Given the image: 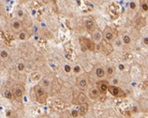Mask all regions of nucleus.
<instances>
[{
    "instance_id": "1",
    "label": "nucleus",
    "mask_w": 148,
    "mask_h": 118,
    "mask_svg": "<svg viewBox=\"0 0 148 118\" xmlns=\"http://www.w3.org/2000/svg\"><path fill=\"white\" fill-rule=\"evenodd\" d=\"M34 93L36 96V99L40 104H45L48 99V94L41 85H36L34 87Z\"/></svg>"
},
{
    "instance_id": "2",
    "label": "nucleus",
    "mask_w": 148,
    "mask_h": 118,
    "mask_svg": "<svg viewBox=\"0 0 148 118\" xmlns=\"http://www.w3.org/2000/svg\"><path fill=\"white\" fill-rule=\"evenodd\" d=\"M11 92H12V96H13V99H15L18 102H22L23 97H24L25 89L24 87V85L17 84H14L11 88Z\"/></svg>"
},
{
    "instance_id": "3",
    "label": "nucleus",
    "mask_w": 148,
    "mask_h": 118,
    "mask_svg": "<svg viewBox=\"0 0 148 118\" xmlns=\"http://www.w3.org/2000/svg\"><path fill=\"white\" fill-rule=\"evenodd\" d=\"M79 41H80V45L82 47V49H83V51H91V52H94L96 50V44L91 39L84 38V37H81Z\"/></svg>"
},
{
    "instance_id": "4",
    "label": "nucleus",
    "mask_w": 148,
    "mask_h": 118,
    "mask_svg": "<svg viewBox=\"0 0 148 118\" xmlns=\"http://www.w3.org/2000/svg\"><path fill=\"white\" fill-rule=\"evenodd\" d=\"M10 29L13 31L15 34H19L21 33L23 30H24V23L21 21L20 19H12L10 23Z\"/></svg>"
},
{
    "instance_id": "5",
    "label": "nucleus",
    "mask_w": 148,
    "mask_h": 118,
    "mask_svg": "<svg viewBox=\"0 0 148 118\" xmlns=\"http://www.w3.org/2000/svg\"><path fill=\"white\" fill-rule=\"evenodd\" d=\"M108 91L111 93V95H112L115 97H126V93H125L120 87H118V86L109 85Z\"/></svg>"
},
{
    "instance_id": "6",
    "label": "nucleus",
    "mask_w": 148,
    "mask_h": 118,
    "mask_svg": "<svg viewBox=\"0 0 148 118\" xmlns=\"http://www.w3.org/2000/svg\"><path fill=\"white\" fill-rule=\"evenodd\" d=\"M102 37H104V40L109 43H111L114 39V34L110 26L105 27V29L102 32Z\"/></svg>"
},
{
    "instance_id": "7",
    "label": "nucleus",
    "mask_w": 148,
    "mask_h": 118,
    "mask_svg": "<svg viewBox=\"0 0 148 118\" xmlns=\"http://www.w3.org/2000/svg\"><path fill=\"white\" fill-rule=\"evenodd\" d=\"M85 28L90 33H94L97 30V23L93 19H87L84 23Z\"/></svg>"
},
{
    "instance_id": "8",
    "label": "nucleus",
    "mask_w": 148,
    "mask_h": 118,
    "mask_svg": "<svg viewBox=\"0 0 148 118\" xmlns=\"http://www.w3.org/2000/svg\"><path fill=\"white\" fill-rule=\"evenodd\" d=\"M100 46H101V50H102L106 54H110L112 53V51H114V47L112 46L111 43L105 41L103 39L100 42Z\"/></svg>"
},
{
    "instance_id": "9",
    "label": "nucleus",
    "mask_w": 148,
    "mask_h": 118,
    "mask_svg": "<svg viewBox=\"0 0 148 118\" xmlns=\"http://www.w3.org/2000/svg\"><path fill=\"white\" fill-rule=\"evenodd\" d=\"M109 82L108 81H99L97 82V89L99 90V93H106L107 90H108V87H109Z\"/></svg>"
},
{
    "instance_id": "10",
    "label": "nucleus",
    "mask_w": 148,
    "mask_h": 118,
    "mask_svg": "<svg viewBox=\"0 0 148 118\" xmlns=\"http://www.w3.org/2000/svg\"><path fill=\"white\" fill-rule=\"evenodd\" d=\"M1 94L4 97L8 98V99H13L12 92H11V88L7 87V86H3V88L1 89Z\"/></svg>"
},
{
    "instance_id": "11",
    "label": "nucleus",
    "mask_w": 148,
    "mask_h": 118,
    "mask_svg": "<svg viewBox=\"0 0 148 118\" xmlns=\"http://www.w3.org/2000/svg\"><path fill=\"white\" fill-rule=\"evenodd\" d=\"M92 38H93V42L94 43H100L102 40V32L96 30L94 33H92Z\"/></svg>"
},
{
    "instance_id": "12",
    "label": "nucleus",
    "mask_w": 148,
    "mask_h": 118,
    "mask_svg": "<svg viewBox=\"0 0 148 118\" xmlns=\"http://www.w3.org/2000/svg\"><path fill=\"white\" fill-rule=\"evenodd\" d=\"M88 95H89V97H90V98H92L93 100H96L100 97V93L97 88H91V89H89Z\"/></svg>"
},
{
    "instance_id": "13",
    "label": "nucleus",
    "mask_w": 148,
    "mask_h": 118,
    "mask_svg": "<svg viewBox=\"0 0 148 118\" xmlns=\"http://www.w3.org/2000/svg\"><path fill=\"white\" fill-rule=\"evenodd\" d=\"M9 58H10L9 51L5 48L0 49V59H2V60H7V59H9Z\"/></svg>"
},
{
    "instance_id": "14",
    "label": "nucleus",
    "mask_w": 148,
    "mask_h": 118,
    "mask_svg": "<svg viewBox=\"0 0 148 118\" xmlns=\"http://www.w3.org/2000/svg\"><path fill=\"white\" fill-rule=\"evenodd\" d=\"M80 113V116H84L85 115V113H87L88 111V104L87 103H84V104H81L80 105V109L78 110Z\"/></svg>"
},
{
    "instance_id": "15",
    "label": "nucleus",
    "mask_w": 148,
    "mask_h": 118,
    "mask_svg": "<svg viewBox=\"0 0 148 118\" xmlns=\"http://www.w3.org/2000/svg\"><path fill=\"white\" fill-rule=\"evenodd\" d=\"M87 102H88L87 97L84 93H81L80 95L78 96V102L77 103H79L81 105V104H84V103H87Z\"/></svg>"
},
{
    "instance_id": "16",
    "label": "nucleus",
    "mask_w": 148,
    "mask_h": 118,
    "mask_svg": "<svg viewBox=\"0 0 148 118\" xmlns=\"http://www.w3.org/2000/svg\"><path fill=\"white\" fill-rule=\"evenodd\" d=\"M6 115H7L8 118H20V117L18 116L17 113H15L14 111H12V110H8L7 113H6Z\"/></svg>"
},
{
    "instance_id": "17",
    "label": "nucleus",
    "mask_w": 148,
    "mask_h": 118,
    "mask_svg": "<svg viewBox=\"0 0 148 118\" xmlns=\"http://www.w3.org/2000/svg\"><path fill=\"white\" fill-rule=\"evenodd\" d=\"M96 74L99 78H102L105 75V70L102 68H98L96 69Z\"/></svg>"
},
{
    "instance_id": "18",
    "label": "nucleus",
    "mask_w": 148,
    "mask_h": 118,
    "mask_svg": "<svg viewBox=\"0 0 148 118\" xmlns=\"http://www.w3.org/2000/svg\"><path fill=\"white\" fill-rule=\"evenodd\" d=\"M28 38H29L28 33L25 32V31H22L21 33H19V38L22 39V40H25V39H27Z\"/></svg>"
},
{
    "instance_id": "19",
    "label": "nucleus",
    "mask_w": 148,
    "mask_h": 118,
    "mask_svg": "<svg viewBox=\"0 0 148 118\" xmlns=\"http://www.w3.org/2000/svg\"><path fill=\"white\" fill-rule=\"evenodd\" d=\"M87 84H88V82H87L86 79H82V80L79 82V85L82 88H85L87 86Z\"/></svg>"
},
{
    "instance_id": "20",
    "label": "nucleus",
    "mask_w": 148,
    "mask_h": 118,
    "mask_svg": "<svg viewBox=\"0 0 148 118\" xmlns=\"http://www.w3.org/2000/svg\"><path fill=\"white\" fill-rule=\"evenodd\" d=\"M32 79H33V81H38L40 79V74L38 72H35L32 75Z\"/></svg>"
},
{
    "instance_id": "21",
    "label": "nucleus",
    "mask_w": 148,
    "mask_h": 118,
    "mask_svg": "<svg viewBox=\"0 0 148 118\" xmlns=\"http://www.w3.org/2000/svg\"><path fill=\"white\" fill-rule=\"evenodd\" d=\"M114 68H112V67H109V68L107 69V73H108L109 76L112 75V74H114Z\"/></svg>"
},
{
    "instance_id": "22",
    "label": "nucleus",
    "mask_w": 148,
    "mask_h": 118,
    "mask_svg": "<svg viewBox=\"0 0 148 118\" xmlns=\"http://www.w3.org/2000/svg\"><path fill=\"white\" fill-rule=\"evenodd\" d=\"M123 41L125 42V43H130V38L127 36V35H125V36L123 37Z\"/></svg>"
},
{
    "instance_id": "23",
    "label": "nucleus",
    "mask_w": 148,
    "mask_h": 118,
    "mask_svg": "<svg viewBox=\"0 0 148 118\" xmlns=\"http://www.w3.org/2000/svg\"><path fill=\"white\" fill-rule=\"evenodd\" d=\"M16 14H17V19H20V18H23L24 17V11L23 10H17V12H16Z\"/></svg>"
},
{
    "instance_id": "24",
    "label": "nucleus",
    "mask_w": 148,
    "mask_h": 118,
    "mask_svg": "<svg viewBox=\"0 0 148 118\" xmlns=\"http://www.w3.org/2000/svg\"><path fill=\"white\" fill-rule=\"evenodd\" d=\"M71 115L73 117H79L80 116V113H79V111H78V110H73Z\"/></svg>"
},
{
    "instance_id": "25",
    "label": "nucleus",
    "mask_w": 148,
    "mask_h": 118,
    "mask_svg": "<svg viewBox=\"0 0 148 118\" xmlns=\"http://www.w3.org/2000/svg\"><path fill=\"white\" fill-rule=\"evenodd\" d=\"M143 3V5H142V7H143V10H145V11H147V2H145V1H143L142 2Z\"/></svg>"
},
{
    "instance_id": "26",
    "label": "nucleus",
    "mask_w": 148,
    "mask_h": 118,
    "mask_svg": "<svg viewBox=\"0 0 148 118\" xmlns=\"http://www.w3.org/2000/svg\"><path fill=\"white\" fill-rule=\"evenodd\" d=\"M24 69H25V65L24 64H19L18 65V70L22 71V70H24Z\"/></svg>"
},
{
    "instance_id": "27",
    "label": "nucleus",
    "mask_w": 148,
    "mask_h": 118,
    "mask_svg": "<svg viewBox=\"0 0 148 118\" xmlns=\"http://www.w3.org/2000/svg\"><path fill=\"white\" fill-rule=\"evenodd\" d=\"M79 70H80V68H79V67H76V68H75V72H78Z\"/></svg>"
},
{
    "instance_id": "28",
    "label": "nucleus",
    "mask_w": 148,
    "mask_h": 118,
    "mask_svg": "<svg viewBox=\"0 0 148 118\" xmlns=\"http://www.w3.org/2000/svg\"><path fill=\"white\" fill-rule=\"evenodd\" d=\"M131 8H132V9H134V8H135V4L133 2L131 3Z\"/></svg>"
},
{
    "instance_id": "29",
    "label": "nucleus",
    "mask_w": 148,
    "mask_h": 118,
    "mask_svg": "<svg viewBox=\"0 0 148 118\" xmlns=\"http://www.w3.org/2000/svg\"><path fill=\"white\" fill-rule=\"evenodd\" d=\"M147 41H148V38H145V44H147V43H148Z\"/></svg>"
},
{
    "instance_id": "30",
    "label": "nucleus",
    "mask_w": 148,
    "mask_h": 118,
    "mask_svg": "<svg viewBox=\"0 0 148 118\" xmlns=\"http://www.w3.org/2000/svg\"><path fill=\"white\" fill-rule=\"evenodd\" d=\"M66 70H67V71H69V67H66Z\"/></svg>"
}]
</instances>
